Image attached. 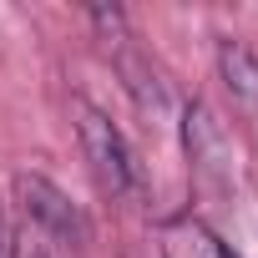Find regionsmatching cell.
Listing matches in <instances>:
<instances>
[{
	"label": "cell",
	"mask_w": 258,
	"mask_h": 258,
	"mask_svg": "<svg viewBox=\"0 0 258 258\" xmlns=\"http://www.w3.org/2000/svg\"><path fill=\"white\" fill-rule=\"evenodd\" d=\"M71 111H76V137H81V152H86V162H91L96 187L111 192V198H132V192H137V162H132L126 137L116 132V121H111L101 106H91L86 96H76Z\"/></svg>",
	"instance_id": "1"
},
{
	"label": "cell",
	"mask_w": 258,
	"mask_h": 258,
	"mask_svg": "<svg viewBox=\"0 0 258 258\" xmlns=\"http://www.w3.org/2000/svg\"><path fill=\"white\" fill-rule=\"evenodd\" d=\"M16 203H21V213H26L46 238H56L61 248H86V243H91L86 213H81L51 177H41V172H16Z\"/></svg>",
	"instance_id": "2"
},
{
	"label": "cell",
	"mask_w": 258,
	"mask_h": 258,
	"mask_svg": "<svg viewBox=\"0 0 258 258\" xmlns=\"http://www.w3.org/2000/svg\"><path fill=\"white\" fill-rule=\"evenodd\" d=\"M182 137H187V152L203 172H218L228 162V137H223V121L213 116L208 101H187L182 111Z\"/></svg>",
	"instance_id": "3"
},
{
	"label": "cell",
	"mask_w": 258,
	"mask_h": 258,
	"mask_svg": "<svg viewBox=\"0 0 258 258\" xmlns=\"http://www.w3.org/2000/svg\"><path fill=\"white\" fill-rule=\"evenodd\" d=\"M218 71H223V81H228V91H233L238 101L258 106V51H253L248 41L223 36V41H218Z\"/></svg>",
	"instance_id": "4"
},
{
	"label": "cell",
	"mask_w": 258,
	"mask_h": 258,
	"mask_svg": "<svg viewBox=\"0 0 258 258\" xmlns=\"http://www.w3.org/2000/svg\"><path fill=\"white\" fill-rule=\"evenodd\" d=\"M116 71L126 76V91L137 96L142 111H162V106H167V86L157 81V71H152L137 51H121V56H116Z\"/></svg>",
	"instance_id": "5"
},
{
	"label": "cell",
	"mask_w": 258,
	"mask_h": 258,
	"mask_svg": "<svg viewBox=\"0 0 258 258\" xmlns=\"http://www.w3.org/2000/svg\"><path fill=\"white\" fill-rule=\"evenodd\" d=\"M187 238H192V258H238V253H233L218 233H208L203 223H192V233H187Z\"/></svg>",
	"instance_id": "6"
},
{
	"label": "cell",
	"mask_w": 258,
	"mask_h": 258,
	"mask_svg": "<svg viewBox=\"0 0 258 258\" xmlns=\"http://www.w3.org/2000/svg\"><path fill=\"white\" fill-rule=\"evenodd\" d=\"M0 258H21V238H16L6 223H0Z\"/></svg>",
	"instance_id": "7"
},
{
	"label": "cell",
	"mask_w": 258,
	"mask_h": 258,
	"mask_svg": "<svg viewBox=\"0 0 258 258\" xmlns=\"http://www.w3.org/2000/svg\"><path fill=\"white\" fill-rule=\"evenodd\" d=\"M132 258H137V253H132ZM152 258H157V253H152Z\"/></svg>",
	"instance_id": "8"
}]
</instances>
